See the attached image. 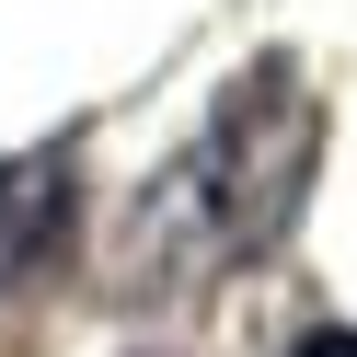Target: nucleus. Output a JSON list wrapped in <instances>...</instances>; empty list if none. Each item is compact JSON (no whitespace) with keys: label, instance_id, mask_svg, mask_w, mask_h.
Instances as JSON below:
<instances>
[{"label":"nucleus","instance_id":"f03ea898","mask_svg":"<svg viewBox=\"0 0 357 357\" xmlns=\"http://www.w3.org/2000/svg\"><path fill=\"white\" fill-rule=\"evenodd\" d=\"M70 231V150H35V162H0V300L35 277Z\"/></svg>","mask_w":357,"mask_h":357},{"label":"nucleus","instance_id":"f257e3e1","mask_svg":"<svg viewBox=\"0 0 357 357\" xmlns=\"http://www.w3.org/2000/svg\"><path fill=\"white\" fill-rule=\"evenodd\" d=\"M311 150H323V93H311L288 58L242 70L231 93H219L208 139H196L173 173H150V208H139V265L219 277V265L265 254V242L300 219Z\"/></svg>","mask_w":357,"mask_h":357},{"label":"nucleus","instance_id":"7ed1b4c3","mask_svg":"<svg viewBox=\"0 0 357 357\" xmlns=\"http://www.w3.org/2000/svg\"><path fill=\"white\" fill-rule=\"evenodd\" d=\"M300 357H357V334H311V346Z\"/></svg>","mask_w":357,"mask_h":357}]
</instances>
